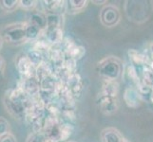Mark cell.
<instances>
[{
    "label": "cell",
    "instance_id": "6da1fadb",
    "mask_svg": "<svg viewBox=\"0 0 153 142\" xmlns=\"http://www.w3.org/2000/svg\"><path fill=\"white\" fill-rule=\"evenodd\" d=\"M4 105L8 113L14 117V118H22L29 110L28 95L21 88L10 90L5 95Z\"/></svg>",
    "mask_w": 153,
    "mask_h": 142
},
{
    "label": "cell",
    "instance_id": "7a4b0ae2",
    "mask_svg": "<svg viewBox=\"0 0 153 142\" xmlns=\"http://www.w3.org/2000/svg\"><path fill=\"white\" fill-rule=\"evenodd\" d=\"M123 63L119 58L108 56L102 59L97 64L99 76L108 82H115L123 75Z\"/></svg>",
    "mask_w": 153,
    "mask_h": 142
},
{
    "label": "cell",
    "instance_id": "3957f363",
    "mask_svg": "<svg viewBox=\"0 0 153 142\" xmlns=\"http://www.w3.org/2000/svg\"><path fill=\"white\" fill-rule=\"evenodd\" d=\"M152 1H126L125 12L129 20L135 23H143L149 19L152 13Z\"/></svg>",
    "mask_w": 153,
    "mask_h": 142
},
{
    "label": "cell",
    "instance_id": "277c9868",
    "mask_svg": "<svg viewBox=\"0 0 153 142\" xmlns=\"http://www.w3.org/2000/svg\"><path fill=\"white\" fill-rule=\"evenodd\" d=\"M0 34L4 42L10 45L20 46L28 42L26 37V22L10 24L1 30Z\"/></svg>",
    "mask_w": 153,
    "mask_h": 142
},
{
    "label": "cell",
    "instance_id": "5b68a950",
    "mask_svg": "<svg viewBox=\"0 0 153 142\" xmlns=\"http://www.w3.org/2000/svg\"><path fill=\"white\" fill-rule=\"evenodd\" d=\"M100 21L107 28H113L121 21V13L117 6L113 4H107L100 12Z\"/></svg>",
    "mask_w": 153,
    "mask_h": 142
},
{
    "label": "cell",
    "instance_id": "8992f818",
    "mask_svg": "<svg viewBox=\"0 0 153 142\" xmlns=\"http://www.w3.org/2000/svg\"><path fill=\"white\" fill-rule=\"evenodd\" d=\"M16 67L19 73L24 78H30L33 77V72L35 70V66L31 64V62L28 58L27 55L21 54L16 59Z\"/></svg>",
    "mask_w": 153,
    "mask_h": 142
},
{
    "label": "cell",
    "instance_id": "52a82bcc",
    "mask_svg": "<svg viewBox=\"0 0 153 142\" xmlns=\"http://www.w3.org/2000/svg\"><path fill=\"white\" fill-rule=\"evenodd\" d=\"M102 142H130L119 130L113 127L105 128L101 133Z\"/></svg>",
    "mask_w": 153,
    "mask_h": 142
},
{
    "label": "cell",
    "instance_id": "ba28073f",
    "mask_svg": "<svg viewBox=\"0 0 153 142\" xmlns=\"http://www.w3.org/2000/svg\"><path fill=\"white\" fill-rule=\"evenodd\" d=\"M125 102L128 107H138L141 103V96L138 91L134 88H128L125 91Z\"/></svg>",
    "mask_w": 153,
    "mask_h": 142
},
{
    "label": "cell",
    "instance_id": "9c48e42d",
    "mask_svg": "<svg viewBox=\"0 0 153 142\" xmlns=\"http://www.w3.org/2000/svg\"><path fill=\"white\" fill-rule=\"evenodd\" d=\"M45 36L46 39L48 42L51 44L58 43L59 41H61L63 37V32L61 28H55V27H50L47 28L45 30Z\"/></svg>",
    "mask_w": 153,
    "mask_h": 142
},
{
    "label": "cell",
    "instance_id": "30bf717a",
    "mask_svg": "<svg viewBox=\"0 0 153 142\" xmlns=\"http://www.w3.org/2000/svg\"><path fill=\"white\" fill-rule=\"evenodd\" d=\"M29 22L35 25L36 27H38L42 30H45L47 29V16L46 14H43L41 13H37L33 10L31 13V15L29 19Z\"/></svg>",
    "mask_w": 153,
    "mask_h": 142
},
{
    "label": "cell",
    "instance_id": "8fae6325",
    "mask_svg": "<svg viewBox=\"0 0 153 142\" xmlns=\"http://www.w3.org/2000/svg\"><path fill=\"white\" fill-rule=\"evenodd\" d=\"M67 10L68 13H78L87 8L88 1L87 0H71V1H67Z\"/></svg>",
    "mask_w": 153,
    "mask_h": 142
},
{
    "label": "cell",
    "instance_id": "7c38bea8",
    "mask_svg": "<svg viewBox=\"0 0 153 142\" xmlns=\"http://www.w3.org/2000/svg\"><path fill=\"white\" fill-rule=\"evenodd\" d=\"M42 31L43 30L36 27L35 25L30 22H26V37H27L28 42L36 40L40 36Z\"/></svg>",
    "mask_w": 153,
    "mask_h": 142
},
{
    "label": "cell",
    "instance_id": "4fadbf2b",
    "mask_svg": "<svg viewBox=\"0 0 153 142\" xmlns=\"http://www.w3.org/2000/svg\"><path fill=\"white\" fill-rule=\"evenodd\" d=\"M45 10L49 13H57L64 6V1H42Z\"/></svg>",
    "mask_w": 153,
    "mask_h": 142
},
{
    "label": "cell",
    "instance_id": "5bb4252c",
    "mask_svg": "<svg viewBox=\"0 0 153 142\" xmlns=\"http://www.w3.org/2000/svg\"><path fill=\"white\" fill-rule=\"evenodd\" d=\"M2 10L8 13H13L19 8V0H2L0 1Z\"/></svg>",
    "mask_w": 153,
    "mask_h": 142
},
{
    "label": "cell",
    "instance_id": "9a60e30c",
    "mask_svg": "<svg viewBox=\"0 0 153 142\" xmlns=\"http://www.w3.org/2000/svg\"><path fill=\"white\" fill-rule=\"evenodd\" d=\"M38 1L35 0H19V8L27 12H33L37 6Z\"/></svg>",
    "mask_w": 153,
    "mask_h": 142
},
{
    "label": "cell",
    "instance_id": "2e32d148",
    "mask_svg": "<svg viewBox=\"0 0 153 142\" xmlns=\"http://www.w3.org/2000/svg\"><path fill=\"white\" fill-rule=\"evenodd\" d=\"M27 142H50L47 135L43 132H35L29 135Z\"/></svg>",
    "mask_w": 153,
    "mask_h": 142
},
{
    "label": "cell",
    "instance_id": "e0dca14e",
    "mask_svg": "<svg viewBox=\"0 0 153 142\" xmlns=\"http://www.w3.org/2000/svg\"><path fill=\"white\" fill-rule=\"evenodd\" d=\"M28 58L30 59V61L31 62V64H33L35 67L36 66H39L42 63V55L39 51L37 50H31L30 51L29 53L27 54Z\"/></svg>",
    "mask_w": 153,
    "mask_h": 142
},
{
    "label": "cell",
    "instance_id": "ac0fdd59",
    "mask_svg": "<svg viewBox=\"0 0 153 142\" xmlns=\"http://www.w3.org/2000/svg\"><path fill=\"white\" fill-rule=\"evenodd\" d=\"M10 133V124L8 120L3 118L0 117V138Z\"/></svg>",
    "mask_w": 153,
    "mask_h": 142
},
{
    "label": "cell",
    "instance_id": "d6986e66",
    "mask_svg": "<svg viewBox=\"0 0 153 142\" xmlns=\"http://www.w3.org/2000/svg\"><path fill=\"white\" fill-rule=\"evenodd\" d=\"M0 142H17V139L13 133H10L0 138Z\"/></svg>",
    "mask_w": 153,
    "mask_h": 142
},
{
    "label": "cell",
    "instance_id": "ffe728a7",
    "mask_svg": "<svg viewBox=\"0 0 153 142\" xmlns=\"http://www.w3.org/2000/svg\"><path fill=\"white\" fill-rule=\"evenodd\" d=\"M5 66H6V63H5L3 57L0 55V73L3 72L5 69Z\"/></svg>",
    "mask_w": 153,
    "mask_h": 142
},
{
    "label": "cell",
    "instance_id": "44dd1931",
    "mask_svg": "<svg viewBox=\"0 0 153 142\" xmlns=\"http://www.w3.org/2000/svg\"><path fill=\"white\" fill-rule=\"evenodd\" d=\"M108 1H105V0H104V1H92V3L96 4V5H102V4H105Z\"/></svg>",
    "mask_w": 153,
    "mask_h": 142
},
{
    "label": "cell",
    "instance_id": "7402d4cb",
    "mask_svg": "<svg viewBox=\"0 0 153 142\" xmlns=\"http://www.w3.org/2000/svg\"><path fill=\"white\" fill-rule=\"evenodd\" d=\"M3 43H4V40H3V38H2L1 34H0V49H1V47H2V46H3Z\"/></svg>",
    "mask_w": 153,
    "mask_h": 142
},
{
    "label": "cell",
    "instance_id": "603a6c76",
    "mask_svg": "<svg viewBox=\"0 0 153 142\" xmlns=\"http://www.w3.org/2000/svg\"><path fill=\"white\" fill-rule=\"evenodd\" d=\"M67 142H74V141H67Z\"/></svg>",
    "mask_w": 153,
    "mask_h": 142
}]
</instances>
